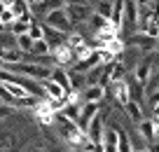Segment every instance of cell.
Segmentation results:
<instances>
[{"instance_id": "obj_1", "label": "cell", "mask_w": 159, "mask_h": 152, "mask_svg": "<svg viewBox=\"0 0 159 152\" xmlns=\"http://www.w3.org/2000/svg\"><path fill=\"white\" fill-rule=\"evenodd\" d=\"M42 24L47 26V28H54V30H61V33H73V24H70L68 14H66V10L61 7V10H52L45 14V21Z\"/></svg>"}, {"instance_id": "obj_2", "label": "cell", "mask_w": 159, "mask_h": 152, "mask_svg": "<svg viewBox=\"0 0 159 152\" xmlns=\"http://www.w3.org/2000/svg\"><path fill=\"white\" fill-rule=\"evenodd\" d=\"M103 129H105V119H103V113H96L94 117H91V122L87 124L84 133L87 138H89L91 143H94V147H101V138H103Z\"/></svg>"}, {"instance_id": "obj_3", "label": "cell", "mask_w": 159, "mask_h": 152, "mask_svg": "<svg viewBox=\"0 0 159 152\" xmlns=\"http://www.w3.org/2000/svg\"><path fill=\"white\" fill-rule=\"evenodd\" d=\"M108 87V91L112 94V98L117 101L119 105H124L126 101H131V91H129V82H126V75L119 80H112V82L105 84Z\"/></svg>"}, {"instance_id": "obj_4", "label": "cell", "mask_w": 159, "mask_h": 152, "mask_svg": "<svg viewBox=\"0 0 159 152\" xmlns=\"http://www.w3.org/2000/svg\"><path fill=\"white\" fill-rule=\"evenodd\" d=\"M63 10H66V14H68L70 24L75 26V24H84V21L91 16L94 7H91V5H66Z\"/></svg>"}, {"instance_id": "obj_5", "label": "cell", "mask_w": 159, "mask_h": 152, "mask_svg": "<svg viewBox=\"0 0 159 152\" xmlns=\"http://www.w3.org/2000/svg\"><path fill=\"white\" fill-rule=\"evenodd\" d=\"M52 59H54V66H59V68H68V66L75 63V54H73V49H70L68 44L56 47L54 52H52Z\"/></svg>"}, {"instance_id": "obj_6", "label": "cell", "mask_w": 159, "mask_h": 152, "mask_svg": "<svg viewBox=\"0 0 159 152\" xmlns=\"http://www.w3.org/2000/svg\"><path fill=\"white\" fill-rule=\"evenodd\" d=\"M157 127H159V117L152 115V119H140L138 122V133L150 143H157Z\"/></svg>"}, {"instance_id": "obj_7", "label": "cell", "mask_w": 159, "mask_h": 152, "mask_svg": "<svg viewBox=\"0 0 159 152\" xmlns=\"http://www.w3.org/2000/svg\"><path fill=\"white\" fill-rule=\"evenodd\" d=\"M105 96V87L101 84H91V87H84L77 94V98L82 103H101V98Z\"/></svg>"}, {"instance_id": "obj_8", "label": "cell", "mask_w": 159, "mask_h": 152, "mask_svg": "<svg viewBox=\"0 0 159 152\" xmlns=\"http://www.w3.org/2000/svg\"><path fill=\"white\" fill-rule=\"evenodd\" d=\"M129 42H131V47H138V49H143V52H148V54L157 52V38H150V35H145V33L131 35Z\"/></svg>"}, {"instance_id": "obj_9", "label": "cell", "mask_w": 159, "mask_h": 152, "mask_svg": "<svg viewBox=\"0 0 159 152\" xmlns=\"http://www.w3.org/2000/svg\"><path fill=\"white\" fill-rule=\"evenodd\" d=\"M98 103H80V115H77V127L84 131L87 124L91 122V117H94L96 113H98Z\"/></svg>"}, {"instance_id": "obj_10", "label": "cell", "mask_w": 159, "mask_h": 152, "mask_svg": "<svg viewBox=\"0 0 159 152\" xmlns=\"http://www.w3.org/2000/svg\"><path fill=\"white\" fill-rule=\"evenodd\" d=\"M33 115H35V119H38V122L42 124V127H49V124H54V113H52V110H49V105L45 103V98L35 103Z\"/></svg>"}, {"instance_id": "obj_11", "label": "cell", "mask_w": 159, "mask_h": 152, "mask_svg": "<svg viewBox=\"0 0 159 152\" xmlns=\"http://www.w3.org/2000/svg\"><path fill=\"white\" fill-rule=\"evenodd\" d=\"M42 26H45V24H42ZM42 40L47 42V47H49V54H52L56 47L66 44V33H61V30H54V28H47V26H45V35H42Z\"/></svg>"}, {"instance_id": "obj_12", "label": "cell", "mask_w": 159, "mask_h": 152, "mask_svg": "<svg viewBox=\"0 0 159 152\" xmlns=\"http://www.w3.org/2000/svg\"><path fill=\"white\" fill-rule=\"evenodd\" d=\"M47 80H52L54 84H59L61 89H63L66 94H70V84H68V70L66 68H59V66H52L49 68V77Z\"/></svg>"}, {"instance_id": "obj_13", "label": "cell", "mask_w": 159, "mask_h": 152, "mask_svg": "<svg viewBox=\"0 0 159 152\" xmlns=\"http://www.w3.org/2000/svg\"><path fill=\"white\" fill-rule=\"evenodd\" d=\"M108 21L117 30H122V21H124V0H112V10H110Z\"/></svg>"}, {"instance_id": "obj_14", "label": "cell", "mask_w": 159, "mask_h": 152, "mask_svg": "<svg viewBox=\"0 0 159 152\" xmlns=\"http://www.w3.org/2000/svg\"><path fill=\"white\" fill-rule=\"evenodd\" d=\"M0 89H2V91H5L10 98H14V101H19V98L30 96V94L26 91L24 87H19V84H14V82H0Z\"/></svg>"}, {"instance_id": "obj_15", "label": "cell", "mask_w": 159, "mask_h": 152, "mask_svg": "<svg viewBox=\"0 0 159 152\" xmlns=\"http://www.w3.org/2000/svg\"><path fill=\"white\" fill-rule=\"evenodd\" d=\"M136 16H138V7H136L134 0H124V21H122V26L129 24L131 28L136 26Z\"/></svg>"}, {"instance_id": "obj_16", "label": "cell", "mask_w": 159, "mask_h": 152, "mask_svg": "<svg viewBox=\"0 0 159 152\" xmlns=\"http://www.w3.org/2000/svg\"><path fill=\"white\" fill-rule=\"evenodd\" d=\"M10 10H12V14H14V19L26 16V14H33V7L28 5V0H12Z\"/></svg>"}, {"instance_id": "obj_17", "label": "cell", "mask_w": 159, "mask_h": 152, "mask_svg": "<svg viewBox=\"0 0 159 152\" xmlns=\"http://www.w3.org/2000/svg\"><path fill=\"white\" fill-rule=\"evenodd\" d=\"M124 110H126V115H129L131 122H140V119H143V105H140L138 101H126Z\"/></svg>"}, {"instance_id": "obj_18", "label": "cell", "mask_w": 159, "mask_h": 152, "mask_svg": "<svg viewBox=\"0 0 159 152\" xmlns=\"http://www.w3.org/2000/svg\"><path fill=\"white\" fill-rule=\"evenodd\" d=\"M68 84H70V91H73V94H80L82 89H84V73H75V70H70V73H68Z\"/></svg>"}, {"instance_id": "obj_19", "label": "cell", "mask_w": 159, "mask_h": 152, "mask_svg": "<svg viewBox=\"0 0 159 152\" xmlns=\"http://www.w3.org/2000/svg\"><path fill=\"white\" fill-rule=\"evenodd\" d=\"M61 115H63L66 119H70V122L77 124V115H80V103H66L63 108L59 110Z\"/></svg>"}, {"instance_id": "obj_20", "label": "cell", "mask_w": 159, "mask_h": 152, "mask_svg": "<svg viewBox=\"0 0 159 152\" xmlns=\"http://www.w3.org/2000/svg\"><path fill=\"white\" fill-rule=\"evenodd\" d=\"M26 35H28L33 42H35V40H42V35H45V26L38 24V21L33 19V21L28 24V30H26Z\"/></svg>"}, {"instance_id": "obj_21", "label": "cell", "mask_w": 159, "mask_h": 152, "mask_svg": "<svg viewBox=\"0 0 159 152\" xmlns=\"http://www.w3.org/2000/svg\"><path fill=\"white\" fill-rule=\"evenodd\" d=\"M117 152H134L129 136H126V133L122 131V129H117Z\"/></svg>"}, {"instance_id": "obj_22", "label": "cell", "mask_w": 159, "mask_h": 152, "mask_svg": "<svg viewBox=\"0 0 159 152\" xmlns=\"http://www.w3.org/2000/svg\"><path fill=\"white\" fill-rule=\"evenodd\" d=\"M0 49H16V35H12L10 30L0 33Z\"/></svg>"}, {"instance_id": "obj_23", "label": "cell", "mask_w": 159, "mask_h": 152, "mask_svg": "<svg viewBox=\"0 0 159 152\" xmlns=\"http://www.w3.org/2000/svg\"><path fill=\"white\" fill-rule=\"evenodd\" d=\"M157 89H159V80H157V75H150V80L143 84V94L148 98H152V96H157Z\"/></svg>"}, {"instance_id": "obj_24", "label": "cell", "mask_w": 159, "mask_h": 152, "mask_svg": "<svg viewBox=\"0 0 159 152\" xmlns=\"http://www.w3.org/2000/svg\"><path fill=\"white\" fill-rule=\"evenodd\" d=\"M87 21H89V26H91V30H94V33H96V30H101V28H105V26L110 24V21L105 19V16L96 14V12H91V16H89Z\"/></svg>"}, {"instance_id": "obj_25", "label": "cell", "mask_w": 159, "mask_h": 152, "mask_svg": "<svg viewBox=\"0 0 159 152\" xmlns=\"http://www.w3.org/2000/svg\"><path fill=\"white\" fill-rule=\"evenodd\" d=\"M16 49H19L21 54H30V49H33V40L28 35H16Z\"/></svg>"}, {"instance_id": "obj_26", "label": "cell", "mask_w": 159, "mask_h": 152, "mask_svg": "<svg viewBox=\"0 0 159 152\" xmlns=\"http://www.w3.org/2000/svg\"><path fill=\"white\" fill-rule=\"evenodd\" d=\"M38 10H45V12H52V10H61V7H66L63 0H42L40 5H35Z\"/></svg>"}, {"instance_id": "obj_27", "label": "cell", "mask_w": 159, "mask_h": 152, "mask_svg": "<svg viewBox=\"0 0 159 152\" xmlns=\"http://www.w3.org/2000/svg\"><path fill=\"white\" fill-rule=\"evenodd\" d=\"M110 10H112V0H96V14H101V16H105L108 19L110 16Z\"/></svg>"}, {"instance_id": "obj_28", "label": "cell", "mask_w": 159, "mask_h": 152, "mask_svg": "<svg viewBox=\"0 0 159 152\" xmlns=\"http://www.w3.org/2000/svg\"><path fill=\"white\" fill-rule=\"evenodd\" d=\"M138 7H145V5H150V7H157V0H134Z\"/></svg>"}, {"instance_id": "obj_29", "label": "cell", "mask_w": 159, "mask_h": 152, "mask_svg": "<svg viewBox=\"0 0 159 152\" xmlns=\"http://www.w3.org/2000/svg\"><path fill=\"white\" fill-rule=\"evenodd\" d=\"M66 5H91L89 0H63Z\"/></svg>"}, {"instance_id": "obj_30", "label": "cell", "mask_w": 159, "mask_h": 152, "mask_svg": "<svg viewBox=\"0 0 159 152\" xmlns=\"http://www.w3.org/2000/svg\"><path fill=\"white\" fill-rule=\"evenodd\" d=\"M10 110H12L10 105H0V119H5L7 115H10Z\"/></svg>"}, {"instance_id": "obj_31", "label": "cell", "mask_w": 159, "mask_h": 152, "mask_svg": "<svg viewBox=\"0 0 159 152\" xmlns=\"http://www.w3.org/2000/svg\"><path fill=\"white\" fill-rule=\"evenodd\" d=\"M40 2H42V0H28V5L33 7V5H40Z\"/></svg>"}, {"instance_id": "obj_32", "label": "cell", "mask_w": 159, "mask_h": 152, "mask_svg": "<svg viewBox=\"0 0 159 152\" xmlns=\"http://www.w3.org/2000/svg\"><path fill=\"white\" fill-rule=\"evenodd\" d=\"M68 152H82V150H73V147H70V150H68Z\"/></svg>"}, {"instance_id": "obj_33", "label": "cell", "mask_w": 159, "mask_h": 152, "mask_svg": "<svg viewBox=\"0 0 159 152\" xmlns=\"http://www.w3.org/2000/svg\"><path fill=\"white\" fill-rule=\"evenodd\" d=\"M138 152H148V150H138Z\"/></svg>"}, {"instance_id": "obj_34", "label": "cell", "mask_w": 159, "mask_h": 152, "mask_svg": "<svg viewBox=\"0 0 159 152\" xmlns=\"http://www.w3.org/2000/svg\"><path fill=\"white\" fill-rule=\"evenodd\" d=\"M0 68H2V63H0Z\"/></svg>"}]
</instances>
